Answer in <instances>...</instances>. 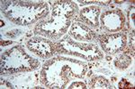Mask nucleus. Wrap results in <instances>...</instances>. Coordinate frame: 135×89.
Segmentation results:
<instances>
[{
  "label": "nucleus",
  "mask_w": 135,
  "mask_h": 89,
  "mask_svg": "<svg viewBox=\"0 0 135 89\" xmlns=\"http://www.w3.org/2000/svg\"><path fill=\"white\" fill-rule=\"evenodd\" d=\"M88 70L85 62L58 57L47 61L40 72V81L47 88H66L72 79H83Z\"/></svg>",
  "instance_id": "obj_1"
},
{
  "label": "nucleus",
  "mask_w": 135,
  "mask_h": 89,
  "mask_svg": "<svg viewBox=\"0 0 135 89\" xmlns=\"http://www.w3.org/2000/svg\"><path fill=\"white\" fill-rule=\"evenodd\" d=\"M1 12L14 24L27 26L47 18L49 7L44 1H1Z\"/></svg>",
  "instance_id": "obj_2"
},
{
  "label": "nucleus",
  "mask_w": 135,
  "mask_h": 89,
  "mask_svg": "<svg viewBox=\"0 0 135 89\" xmlns=\"http://www.w3.org/2000/svg\"><path fill=\"white\" fill-rule=\"evenodd\" d=\"M40 62L25 53L22 45L7 49L1 55V74L14 75L19 72H30L40 67Z\"/></svg>",
  "instance_id": "obj_3"
},
{
  "label": "nucleus",
  "mask_w": 135,
  "mask_h": 89,
  "mask_svg": "<svg viewBox=\"0 0 135 89\" xmlns=\"http://www.w3.org/2000/svg\"><path fill=\"white\" fill-rule=\"evenodd\" d=\"M56 53L79 57L86 61H97L104 59L102 50L93 43H82L74 41L69 36L55 41Z\"/></svg>",
  "instance_id": "obj_4"
},
{
  "label": "nucleus",
  "mask_w": 135,
  "mask_h": 89,
  "mask_svg": "<svg viewBox=\"0 0 135 89\" xmlns=\"http://www.w3.org/2000/svg\"><path fill=\"white\" fill-rule=\"evenodd\" d=\"M72 21L51 16L46 20H41L34 27V34L43 36L51 38L54 41H58L64 36L69 29Z\"/></svg>",
  "instance_id": "obj_5"
},
{
  "label": "nucleus",
  "mask_w": 135,
  "mask_h": 89,
  "mask_svg": "<svg viewBox=\"0 0 135 89\" xmlns=\"http://www.w3.org/2000/svg\"><path fill=\"white\" fill-rule=\"evenodd\" d=\"M97 42L104 54L114 55L123 52L127 46V33L124 31L116 33H104L97 36Z\"/></svg>",
  "instance_id": "obj_6"
},
{
  "label": "nucleus",
  "mask_w": 135,
  "mask_h": 89,
  "mask_svg": "<svg viewBox=\"0 0 135 89\" xmlns=\"http://www.w3.org/2000/svg\"><path fill=\"white\" fill-rule=\"evenodd\" d=\"M99 20L102 29L109 33H116L125 29L126 16L121 9L104 11Z\"/></svg>",
  "instance_id": "obj_7"
},
{
  "label": "nucleus",
  "mask_w": 135,
  "mask_h": 89,
  "mask_svg": "<svg viewBox=\"0 0 135 89\" xmlns=\"http://www.w3.org/2000/svg\"><path fill=\"white\" fill-rule=\"evenodd\" d=\"M25 46L30 52L42 59H48L56 54L55 42L40 36L29 38L26 41Z\"/></svg>",
  "instance_id": "obj_8"
},
{
  "label": "nucleus",
  "mask_w": 135,
  "mask_h": 89,
  "mask_svg": "<svg viewBox=\"0 0 135 89\" xmlns=\"http://www.w3.org/2000/svg\"><path fill=\"white\" fill-rule=\"evenodd\" d=\"M69 35L78 42L92 43L97 41V35L90 27L81 21H74L69 30Z\"/></svg>",
  "instance_id": "obj_9"
},
{
  "label": "nucleus",
  "mask_w": 135,
  "mask_h": 89,
  "mask_svg": "<svg viewBox=\"0 0 135 89\" xmlns=\"http://www.w3.org/2000/svg\"><path fill=\"white\" fill-rule=\"evenodd\" d=\"M78 13V5L73 1H54L52 3L51 16L73 21Z\"/></svg>",
  "instance_id": "obj_10"
},
{
  "label": "nucleus",
  "mask_w": 135,
  "mask_h": 89,
  "mask_svg": "<svg viewBox=\"0 0 135 89\" xmlns=\"http://www.w3.org/2000/svg\"><path fill=\"white\" fill-rule=\"evenodd\" d=\"M101 14V7L98 5H88L82 8L78 12V18L79 20L93 29L99 28L100 22L99 18Z\"/></svg>",
  "instance_id": "obj_11"
},
{
  "label": "nucleus",
  "mask_w": 135,
  "mask_h": 89,
  "mask_svg": "<svg viewBox=\"0 0 135 89\" xmlns=\"http://www.w3.org/2000/svg\"><path fill=\"white\" fill-rule=\"evenodd\" d=\"M88 88H112V86L103 76H95L89 80Z\"/></svg>",
  "instance_id": "obj_12"
},
{
  "label": "nucleus",
  "mask_w": 135,
  "mask_h": 89,
  "mask_svg": "<svg viewBox=\"0 0 135 89\" xmlns=\"http://www.w3.org/2000/svg\"><path fill=\"white\" fill-rule=\"evenodd\" d=\"M131 63H132V57L127 53L125 54V52L123 54L119 55L114 60V66L121 70L127 69Z\"/></svg>",
  "instance_id": "obj_13"
},
{
  "label": "nucleus",
  "mask_w": 135,
  "mask_h": 89,
  "mask_svg": "<svg viewBox=\"0 0 135 89\" xmlns=\"http://www.w3.org/2000/svg\"><path fill=\"white\" fill-rule=\"evenodd\" d=\"M127 24L130 26L131 30L134 31V8H131L127 13Z\"/></svg>",
  "instance_id": "obj_14"
},
{
  "label": "nucleus",
  "mask_w": 135,
  "mask_h": 89,
  "mask_svg": "<svg viewBox=\"0 0 135 89\" xmlns=\"http://www.w3.org/2000/svg\"><path fill=\"white\" fill-rule=\"evenodd\" d=\"M81 5H104L107 6L111 4L112 1H78Z\"/></svg>",
  "instance_id": "obj_15"
},
{
  "label": "nucleus",
  "mask_w": 135,
  "mask_h": 89,
  "mask_svg": "<svg viewBox=\"0 0 135 89\" xmlns=\"http://www.w3.org/2000/svg\"><path fill=\"white\" fill-rule=\"evenodd\" d=\"M119 88H134V86L132 84H131L129 80L126 79H122L118 83Z\"/></svg>",
  "instance_id": "obj_16"
},
{
  "label": "nucleus",
  "mask_w": 135,
  "mask_h": 89,
  "mask_svg": "<svg viewBox=\"0 0 135 89\" xmlns=\"http://www.w3.org/2000/svg\"><path fill=\"white\" fill-rule=\"evenodd\" d=\"M69 89H73V88H81V89H86L88 88L86 87V85L83 83L82 81H75L73 82L71 85H69V87H67Z\"/></svg>",
  "instance_id": "obj_17"
},
{
  "label": "nucleus",
  "mask_w": 135,
  "mask_h": 89,
  "mask_svg": "<svg viewBox=\"0 0 135 89\" xmlns=\"http://www.w3.org/2000/svg\"><path fill=\"white\" fill-rule=\"evenodd\" d=\"M129 47H130L129 52H131L132 56H134V31H132L131 33L130 40H129Z\"/></svg>",
  "instance_id": "obj_18"
}]
</instances>
